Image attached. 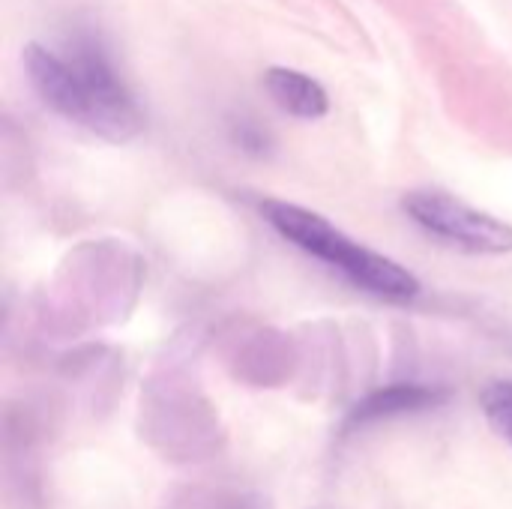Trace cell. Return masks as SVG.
I'll use <instances>...</instances> for the list:
<instances>
[{"mask_svg": "<svg viewBox=\"0 0 512 509\" xmlns=\"http://www.w3.org/2000/svg\"><path fill=\"white\" fill-rule=\"evenodd\" d=\"M264 87L270 99L291 117L300 120H321L330 111L327 90L306 72L288 69V66H273L264 75Z\"/></svg>", "mask_w": 512, "mask_h": 509, "instance_id": "cell-5", "label": "cell"}, {"mask_svg": "<svg viewBox=\"0 0 512 509\" xmlns=\"http://www.w3.org/2000/svg\"><path fill=\"white\" fill-rule=\"evenodd\" d=\"M489 426L512 447V381H492L480 396Z\"/></svg>", "mask_w": 512, "mask_h": 509, "instance_id": "cell-6", "label": "cell"}, {"mask_svg": "<svg viewBox=\"0 0 512 509\" xmlns=\"http://www.w3.org/2000/svg\"><path fill=\"white\" fill-rule=\"evenodd\" d=\"M24 69L39 99L69 123H78L111 144H126L144 129L141 105L99 42L75 39L69 54L27 45Z\"/></svg>", "mask_w": 512, "mask_h": 509, "instance_id": "cell-1", "label": "cell"}, {"mask_svg": "<svg viewBox=\"0 0 512 509\" xmlns=\"http://www.w3.org/2000/svg\"><path fill=\"white\" fill-rule=\"evenodd\" d=\"M402 210L432 237L447 240L450 246L480 252V255H507L512 252V225L504 219L474 210L471 204L438 192L414 189L402 198Z\"/></svg>", "mask_w": 512, "mask_h": 509, "instance_id": "cell-3", "label": "cell"}, {"mask_svg": "<svg viewBox=\"0 0 512 509\" xmlns=\"http://www.w3.org/2000/svg\"><path fill=\"white\" fill-rule=\"evenodd\" d=\"M213 509H261V504L252 498H222Z\"/></svg>", "mask_w": 512, "mask_h": 509, "instance_id": "cell-7", "label": "cell"}, {"mask_svg": "<svg viewBox=\"0 0 512 509\" xmlns=\"http://www.w3.org/2000/svg\"><path fill=\"white\" fill-rule=\"evenodd\" d=\"M261 213L270 222V228H276L288 243H294L306 255L330 264L354 288H360L372 297H381V300H393V303H405L420 294V279L408 267L351 240L345 231L330 225L324 216H318L300 204H288V201H264Z\"/></svg>", "mask_w": 512, "mask_h": 509, "instance_id": "cell-2", "label": "cell"}, {"mask_svg": "<svg viewBox=\"0 0 512 509\" xmlns=\"http://www.w3.org/2000/svg\"><path fill=\"white\" fill-rule=\"evenodd\" d=\"M447 402V393L438 387H426V384H387L369 396H363L351 414L345 417V432H357L366 429L372 423L381 420H393L402 414H417V411H429Z\"/></svg>", "mask_w": 512, "mask_h": 509, "instance_id": "cell-4", "label": "cell"}]
</instances>
